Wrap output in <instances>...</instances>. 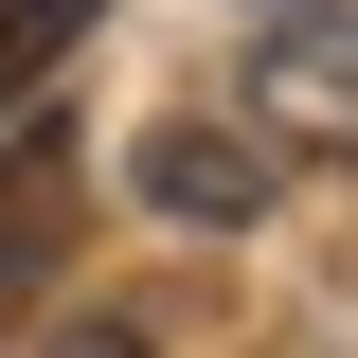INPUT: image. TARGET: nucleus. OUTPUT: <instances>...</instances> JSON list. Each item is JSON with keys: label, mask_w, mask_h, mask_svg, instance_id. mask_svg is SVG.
Here are the masks:
<instances>
[{"label": "nucleus", "mask_w": 358, "mask_h": 358, "mask_svg": "<svg viewBox=\"0 0 358 358\" xmlns=\"http://www.w3.org/2000/svg\"><path fill=\"white\" fill-rule=\"evenodd\" d=\"M90 18H108V0H0V126H18V108L90 54Z\"/></svg>", "instance_id": "20e7f679"}, {"label": "nucleus", "mask_w": 358, "mask_h": 358, "mask_svg": "<svg viewBox=\"0 0 358 358\" xmlns=\"http://www.w3.org/2000/svg\"><path fill=\"white\" fill-rule=\"evenodd\" d=\"M268 179H287V143H268V126H143V197H162L179 233H251Z\"/></svg>", "instance_id": "f03ea898"}, {"label": "nucleus", "mask_w": 358, "mask_h": 358, "mask_svg": "<svg viewBox=\"0 0 358 358\" xmlns=\"http://www.w3.org/2000/svg\"><path fill=\"white\" fill-rule=\"evenodd\" d=\"M36 358H162V341H143V322L108 305V322H72V341H36Z\"/></svg>", "instance_id": "39448f33"}, {"label": "nucleus", "mask_w": 358, "mask_h": 358, "mask_svg": "<svg viewBox=\"0 0 358 358\" xmlns=\"http://www.w3.org/2000/svg\"><path fill=\"white\" fill-rule=\"evenodd\" d=\"M251 90H268V143H322V162H358V18H268Z\"/></svg>", "instance_id": "7ed1b4c3"}, {"label": "nucleus", "mask_w": 358, "mask_h": 358, "mask_svg": "<svg viewBox=\"0 0 358 358\" xmlns=\"http://www.w3.org/2000/svg\"><path fill=\"white\" fill-rule=\"evenodd\" d=\"M54 268H72V143H54V126H18V143H0V358L36 341Z\"/></svg>", "instance_id": "f257e3e1"}]
</instances>
